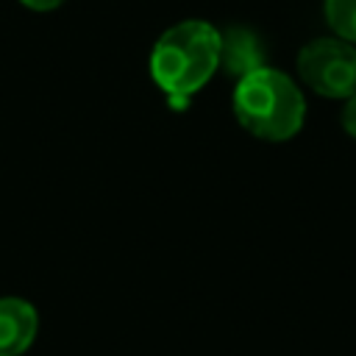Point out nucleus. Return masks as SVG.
<instances>
[{
    "label": "nucleus",
    "instance_id": "nucleus-1",
    "mask_svg": "<svg viewBox=\"0 0 356 356\" xmlns=\"http://www.w3.org/2000/svg\"><path fill=\"white\" fill-rule=\"evenodd\" d=\"M220 70V31L206 19L167 28L150 50V78L175 103H186Z\"/></svg>",
    "mask_w": 356,
    "mask_h": 356
},
{
    "label": "nucleus",
    "instance_id": "nucleus-2",
    "mask_svg": "<svg viewBox=\"0 0 356 356\" xmlns=\"http://www.w3.org/2000/svg\"><path fill=\"white\" fill-rule=\"evenodd\" d=\"M234 117L256 139L286 142L306 122V97L300 86L281 70L261 67L236 81Z\"/></svg>",
    "mask_w": 356,
    "mask_h": 356
},
{
    "label": "nucleus",
    "instance_id": "nucleus-3",
    "mask_svg": "<svg viewBox=\"0 0 356 356\" xmlns=\"http://www.w3.org/2000/svg\"><path fill=\"white\" fill-rule=\"evenodd\" d=\"M300 81L331 100H345L356 92V44L339 36H320L298 53Z\"/></svg>",
    "mask_w": 356,
    "mask_h": 356
},
{
    "label": "nucleus",
    "instance_id": "nucleus-4",
    "mask_svg": "<svg viewBox=\"0 0 356 356\" xmlns=\"http://www.w3.org/2000/svg\"><path fill=\"white\" fill-rule=\"evenodd\" d=\"M220 67L236 81L267 67V47L261 36L248 25L220 31Z\"/></svg>",
    "mask_w": 356,
    "mask_h": 356
},
{
    "label": "nucleus",
    "instance_id": "nucleus-5",
    "mask_svg": "<svg viewBox=\"0 0 356 356\" xmlns=\"http://www.w3.org/2000/svg\"><path fill=\"white\" fill-rule=\"evenodd\" d=\"M39 331V312L31 300L6 295L0 298V356H22Z\"/></svg>",
    "mask_w": 356,
    "mask_h": 356
},
{
    "label": "nucleus",
    "instance_id": "nucleus-6",
    "mask_svg": "<svg viewBox=\"0 0 356 356\" xmlns=\"http://www.w3.org/2000/svg\"><path fill=\"white\" fill-rule=\"evenodd\" d=\"M323 14L334 36L356 44V0H323Z\"/></svg>",
    "mask_w": 356,
    "mask_h": 356
},
{
    "label": "nucleus",
    "instance_id": "nucleus-7",
    "mask_svg": "<svg viewBox=\"0 0 356 356\" xmlns=\"http://www.w3.org/2000/svg\"><path fill=\"white\" fill-rule=\"evenodd\" d=\"M339 122H342V131L356 139V92L350 97H345V106H342V114H339Z\"/></svg>",
    "mask_w": 356,
    "mask_h": 356
},
{
    "label": "nucleus",
    "instance_id": "nucleus-8",
    "mask_svg": "<svg viewBox=\"0 0 356 356\" xmlns=\"http://www.w3.org/2000/svg\"><path fill=\"white\" fill-rule=\"evenodd\" d=\"M19 3L25 8H31V11H53V8H58L67 0H19Z\"/></svg>",
    "mask_w": 356,
    "mask_h": 356
}]
</instances>
